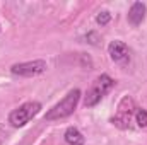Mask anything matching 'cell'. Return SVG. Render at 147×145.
<instances>
[{
	"label": "cell",
	"mask_w": 147,
	"mask_h": 145,
	"mask_svg": "<svg viewBox=\"0 0 147 145\" xmlns=\"http://www.w3.org/2000/svg\"><path fill=\"white\" fill-rule=\"evenodd\" d=\"M79 99H80V91L79 89H72L60 103H57L45 114V119L46 121H55V119H63V118L70 116L75 111L77 104H79Z\"/></svg>",
	"instance_id": "cell-1"
},
{
	"label": "cell",
	"mask_w": 147,
	"mask_h": 145,
	"mask_svg": "<svg viewBox=\"0 0 147 145\" xmlns=\"http://www.w3.org/2000/svg\"><path fill=\"white\" fill-rule=\"evenodd\" d=\"M113 85H115V80L111 79L110 75H106V73L99 75V77L91 84V87L87 89L86 99H84V106H86V108L96 106V104L110 92L111 89H113Z\"/></svg>",
	"instance_id": "cell-2"
},
{
	"label": "cell",
	"mask_w": 147,
	"mask_h": 145,
	"mask_svg": "<svg viewBox=\"0 0 147 145\" xmlns=\"http://www.w3.org/2000/svg\"><path fill=\"white\" fill-rule=\"evenodd\" d=\"M39 111H41V104L38 101L24 103V104H21L19 108H16L9 114V123L12 126H16V128H21V126L28 125Z\"/></svg>",
	"instance_id": "cell-3"
},
{
	"label": "cell",
	"mask_w": 147,
	"mask_h": 145,
	"mask_svg": "<svg viewBox=\"0 0 147 145\" xmlns=\"http://www.w3.org/2000/svg\"><path fill=\"white\" fill-rule=\"evenodd\" d=\"M48 65L45 60H33V62H22V63H16L10 67V72L14 75H21V77H36L46 72Z\"/></svg>",
	"instance_id": "cell-4"
},
{
	"label": "cell",
	"mask_w": 147,
	"mask_h": 145,
	"mask_svg": "<svg viewBox=\"0 0 147 145\" xmlns=\"http://www.w3.org/2000/svg\"><path fill=\"white\" fill-rule=\"evenodd\" d=\"M108 53H110L111 60L113 62H127L128 60V46L120 41V39H115L108 44Z\"/></svg>",
	"instance_id": "cell-5"
},
{
	"label": "cell",
	"mask_w": 147,
	"mask_h": 145,
	"mask_svg": "<svg viewBox=\"0 0 147 145\" xmlns=\"http://www.w3.org/2000/svg\"><path fill=\"white\" fill-rule=\"evenodd\" d=\"M146 12H147V9L142 2L132 3V7H130V10H128V22H130L132 26L142 24V21L146 19Z\"/></svg>",
	"instance_id": "cell-6"
},
{
	"label": "cell",
	"mask_w": 147,
	"mask_h": 145,
	"mask_svg": "<svg viewBox=\"0 0 147 145\" xmlns=\"http://www.w3.org/2000/svg\"><path fill=\"white\" fill-rule=\"evenodd\" d=\"M65 142L69 145H84V135L75 128V126H69L65 130Z\"/></svg>",
	"instance_id": "cell-7"
},
{
	"label": "cell",
	"mask_w": 147,
	"mask_h": 145,
	"mask_svg": "<svg viewBox=\"0 0 147 145\" xmlns=\"http://www.w3.org/2000/svg\"><path fill=\"white\" fill-rule=\"evenodd\" d=\"M135 121L140 128H147V111L142 108L135 109Z\"/></svg>",
	"instance_id": "cell-8"
},
{
	"label": "cell",
	"mask_w": 147,
	"mask_h": 145,
	"mask_svg": "<svg viewBox=\"0 0 147 145\" xmlns=\"http://www.w3.org/2000/svg\"><path fill=\"white\" fill-rule=\"evenodd\" d=\"M110 21H111V14L108 10H103V12H99V14L96 15V22H98L99 26H106Z\"/></svg>",
	"instance_id": "cell-9"
}]
</instances>
